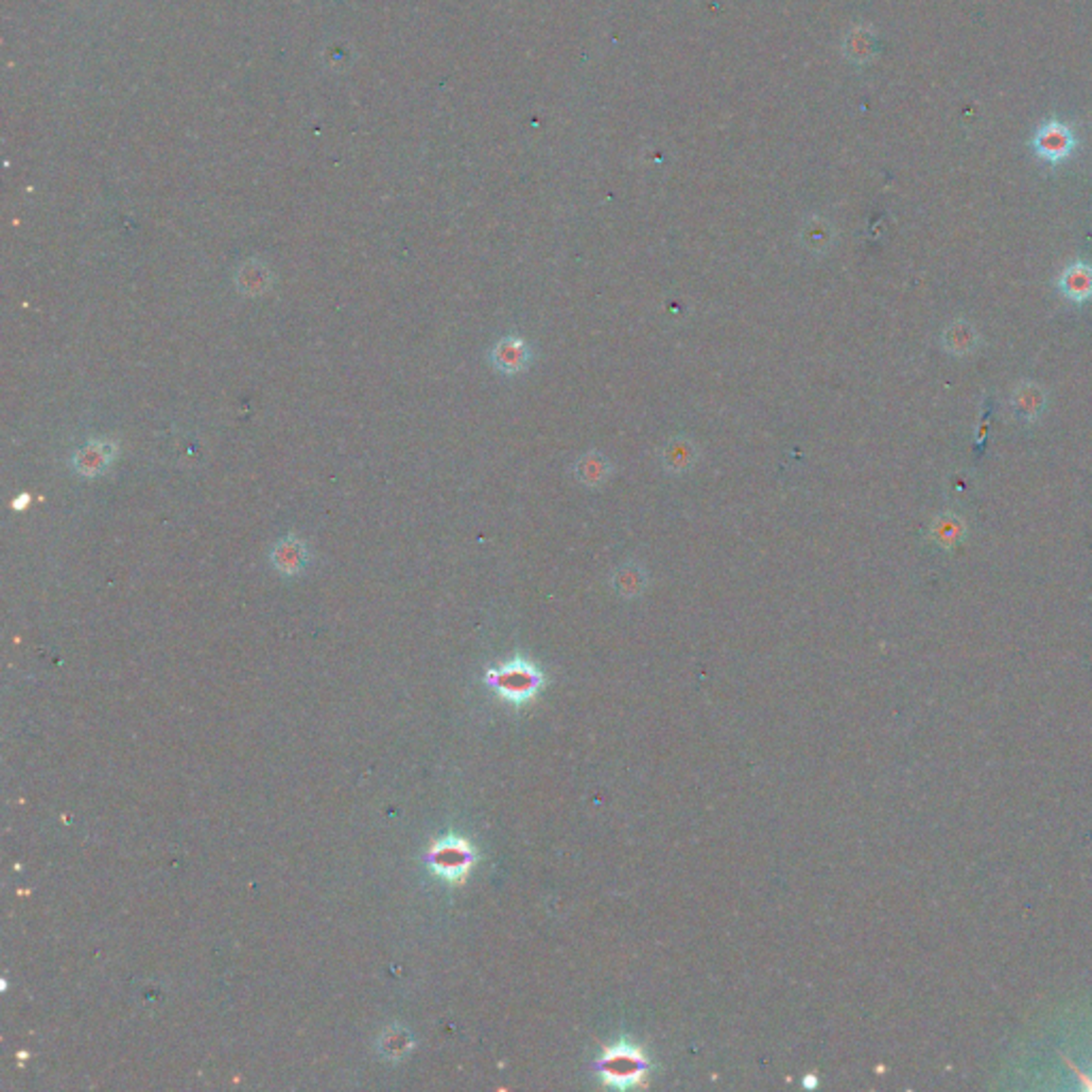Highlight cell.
Masks as SVG:
<instances>
[{
    "mask_svg": "<svg viewBox=\"0 0 1092 1092\" xmlns=\"http://www.w3.org/2000/svg\"><path fill=\"white\" fill-rule=\"evenodd\" d=\"M474 862H477V852L463 837H442L427 852L429 869L450 883H461L468 877Z\"/></svg>",
    "mask_w": 1092,
    "mask_h": 1092,
    "instance_id": "obj_2",
    "label": "cell"
},
{
    "mask_svg": "<svg viewBox=\"0 0 1092 1092\" xmlns=\"http://www.w3.org/2000/svg\"><path fill=\"white\" fill-rule=\"evenodd\" d=\"M310 562V553H307V546L303 545L299 538H282L280 542H276V546H273L271 551V563L273 568H276L280 574H285V577H295V574H302L303 568Z\"/></svg>",
    "mask_w": 1092,
    "mask_h": 1092,
    "instance_id": "obj_7",
    "label": "cell"
},
{
    "mask_svg": "<svg viewBox=\"0 0 1092 1092\" xmlns=\"http://www.w3.org/2000/svg\"><path fill=\"white\" fill-rule=\"evenodd\" d=\"M115 453H118V448H115L113 442L90 440L88 444L75 450L71 457V468L83 478H95L110 468L115 459Z\"/></svg>",
    "mask_w": 1092,
    "mask_h": 1092,
    "instance_id": "obj_5",
    "label": "cell"
},
{
    "mask_svg": "<svg viewBox=\"0 0 1092 1092\" xmlns=\"http://www.w3.org/2000/svg\"><path fill=\"white\" fill-rule=\"evenodd\" d=\"M694 459L696 450L687 440H672L664 448V465L672 472H685L689 465H694Z\"/></svg>",
    "mask_w": 1092,
    "mask_h": 1092,
    "instance_id": "obj_12",
    "label": "cell"
},
{
    "mask_svg": "<svg viewBox=\"0 0 1092 1092\" xmlns=\"http://www.w3.org/2000/svg\"><path fill=\"white\" fill-rule=\"evenodd\" d=\"M237 288L239 293H244L248 297H258L263 295L267 288L271 286L273 276L271 271L267 269L263 263L258 261H250L246 265H241V269L237 271Z\"/></svg>",
    "mask_w": 1092,
    "mask_h": 1092,
    "instance_id": "obj_9",
    "label": "cell"
},
{
    "mask_svg": "<svg viewBox=\"0 0 1092 1092\" xmlns=\"http://www.w3.org/2000/svg\"><path fill=\"white\" fill-rule=\"evenodd\" d=\"M937 536L941 542H956L958 538H961V521L958 519L956 521L954 519L941 521L937 525Z\"/></svg>",
    "mask_w": 1092,
    "mask_h": 1092,
    "instance_id": "obj_15",
    "label": "cell"
},
{
    "mask_svg": "<svg viewBox=\"0 0 1092 1092\" xmlns=\"http://www.w3.org/2000/svg\"><path fill=\"white\" fill-rule=\"evenodd\" d=\"M487 685L495 689L506 702L523 704L545 685L542 672L528 660H512L487 672Z\"/></svg>",
    "mask_w": 1092,
    "mask_h": 1092,
    "instance_id": "obj_1",
    "label": "cell"
},
{
    "mask_svg": "<svg viewBox=\"0 0 1092 1092\" xmlns=\"http://www.w3.org/2000/svg\"><path fill=\"white\" fill-rule=\"evenodd\" d=\"M1063 295H1066L1071 302H1088L1092 299V267L1083 263H1075L1066 267L1061 280H1058Z\"/></svg>",
    "mask_w": 1092,
    "mask_h": 1092,
    "instance_id": "obj_8",
    "label": "cell"
},
{
    "mask_svg": "<svg viewBox=\"0 0 1092 1092\" xmlns=\"http://www.w3.org/2000/svg\"><path fill=\"white\" fill-rule=\"evenodd\" d=\"M598 1073L613 1088H632L647 1075L649 1061L636 1046L616 1044L598 1061Z\"/></svg>",
    "mask_w": 1092,
    "mask_h": 1092,
    "instance_id": "obj_3",
    "label": "cell"
},
{
    "mask_svg": "<svg viewBox=\"0 0 1092 1092\" xmlns=\"http://www.w3.org/2000/svg\"><path fill=\"white\" fill-rule=\"evenodd\" d=\"M1046 406V393L1044 389H1039L1037 385H1022L1018 390H1015L1014 395V407L1015 412H1018L1020 419L1024 421H1035L1037 416L1041 414Z\"/></svg>",
    "mask_w": 1092,
    "mask_h": 1092,
    "instance_id": "obj_10",
    "label": "cell"
},
{
    "mask_svg": "<svg viewBox=\"0 0 1092 1092\" xmlns=\"http://www.w3.org/2000/svg\"><path fill=\"white\" fill-rule=\"evenodd\" d=\"M1032 147H1035V152L1039 158H1044V161L1056 165V163H1063L1065 158L1071 156L1073 147H1075V137L1066 124L1058 122V120H1049L1037 130L1035 139H1032Z\"/></svg>",
    "mask_w": 1092,
    "mask_h": 1092,
    "instance_id": "obj_4",
    "label": "cell"
},
{
    "mask_svg": "<svg viewBox=\"0 0 1092 1092\" xmlns=\"http://www.w3.org/2000/svg\"><path fill=\"white\" fill-rule=\"evenodd\" d=\"M975 344H978V333H975L969 322L961 321L945 331V346L949 353L966 355L971 353Z\"/></svg>",
    "mask_w": 1092,
    "mask_h": 1092,
    "instance_id": "obj_13",
    "label": "cell"
},
{
    "mask_svg": "<svg viewBox=\"0 0 1092 1092\" xmlns=\"http://www.w3.org/2000/svg\"><path fill=\"white\" fill-rule=\"evenodd\" d=\"M531 361V350L525 344V339L516 336H508L499 339L495 348L491 350V363L495 365L497 372L504 373H519L528 370Z\"/></svg>",
    "mask_w": 1092,
    "mask_h": 1092,
    "instance_id": "obj_6",
    "label": "cell"
},
{
    "mask_svg": "<svg viewBox=\"0 0 1092 1092\" xmlns=\"http://www.w3.org/2000/svg\"><path fill=\"white\" fill-rule=\"evenodd\" d=\"M28 502H30V495H28V494H22V495L13 502V508H15V511H24V508L28 506Z\"/></svg>",
    "mask_w": 1092,
    "mask_h": 1092,
    "instance_id": "obj_16",
    "label": "cell"
},
{
    "mask_svg": "<svg viewBox=\"0 0 1092 1092\" xmlns=\"http://www.w3.org/2000/svg\"><path fill=\"white\" fill-rule=\"evenodd\" d=\"M608 474H611V465H608L604 457L598 455V453H587L577 463L579 480L585 482V485H589V487L602 485V482L608 478Z\"/></svg>",
    "mask_w": 1092,
    "mask_h": 1092,
    "instance_id": "obj_11",
    "label": "cell"
},
{
    "mask_svg": "<svg viewBox=\"0 0 1092 1092\" xmlns=\"http://www.w3.org/2000/svg\"><path fill=\"white\" fill-rule=\"evenodd\" d=\"M616 589H619L623 596L638 594V591H643V572L636 570V568L619 570V574H616Z\"/></svg>",
    "mask_w": 1092,
    "mask_h": 1092,
    "instance_id": "obj_14",
    "label": "cell"
},
{
    "mask_svg": "<svg viewBox=\"0 0 1092 1092\" xmlns=\"http://www.w3.org/2000/svg\"><path fill=\"white\" fill-rule=\"evenodd\" d=\"M815 1086H817L815 1075H806V1078H805V1088H815Z\"/></svg>",
    "mask_w": 1092,
    "mask_h": 1092,
    "instance_id": "obj_17",
    "label": "cell"
}]
</instances>
